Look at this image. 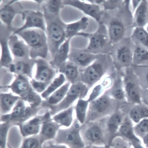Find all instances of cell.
<instances>
[{
    "instance_id": "obj_1",
    "label": "cell",
    "mask_w": 148,
    "mask_h": 148,
    "mask_svg": "<svg viewBox=\"0 0 148 148\" xmlns=\"http://www.w3.org/2000/svg\"><path fill=\"white\" fill-rule=\"evenodd\" d=\"M129 2V1H125L121 7L103 12L100 22L107 27L112 45L124 38L130 37L134 29L133 15Z\"/></svg>"
},
{
    "instance_id": "obj_2",
    "label": "cell",
    "mask_w": 148,
    "mask_h": 148,
    "mask_svg": "<svg viewBox=\"0 0 148 148\" xmlns=\"http://www.w3.org/2000/svg\"><path fill=\"white\" fill-rule=\"evenodd\" d=\"M15 34L28 46L31 59L36 60L41 58L47 60L49 51L45 32L40 29L32 28L25 29Z\"/></svg>"
},
{
    "instance_id": "obj_3",
    "label": "cell",
    "mask_w": 148,
    "mask_h": 148,
    "mask_svg": "<svg viewBox=\"0 0 148 148\" xmlns=\"http://www.w3.org/2000/svg\"><path fill=\"white\" fill-rule=\"evenodd\" d=\"M44 15L46 24V33L49 51L51 55L50 61L54 56L59 48L66 39V24L62 20L60 14Z\"/></svg>"
},
{
    "instance_id": "obj_4",
    "label": "cell",
    "mask_w": 148,
    "mask_h": 148,
    "mask_svg": "<svg viewBox=\"0 0 148 148\" xmlns=\"http://www.w3.org/2000/svg\"><path fill=\"white\" fill-rule=\"evenodd\" d=\"M113 66L111 58L109 54H101L90 65L81 69V81L88 88L98 83L103 77L108 69Z\"/></svg>"
},
{
    "instance_id": "obj_5",
    "label": "cell",
    "mask_w": 148,
    "mask_h": 148,
    "mask_svg": "<svg viewBox=\"0 0 148 148\" xmlns=\"http://www.w3.org/2000/svg\"><path fill=\"white\" fill-rule=\"evenodd\" d=\"M136 47L130 37L124 38L112 44L109 54L114 67L121 70L131 66Z\"/></svg>"
},
{
    "instance_id": "obj_6",
    "label": "cell",
    "mask_w": 148,
    "mask_h": 148,
    "mask_svg": "<svg viewBox=\"0 0 148 148\" xmlns=\"http://www.w3.org/2000/svg\"><path fill=\"white\" fill-rule=\"evenodd\" d=\"M87 38L88 45L85 49L88 52L95 54H109L112 46L107 29L106 26L100 22L97 30L92 33L81 32L77 36Z\"/></svg>"
},
{
    "instance_id": "obj_7",
    "label": "cell",
    "mask_w": 148,
    "mask_h": 148,
    "mask_svg": "<svg viewBox=\"0 0 148 148\" xmlns=\"http://www.w3.org/2000/svg\"><path fill=\"white\" fill-rule=\"evenodd\" d=\"M118 101L112 99L108 95L103 94L90 102L85 123L97 121L106 117L115 111Z\"/></svg>"
},
{
    "instance_id": "obj_8",
    "label": "cell",
    "mask_w": 148,
    "mask_h": 148,
    "mask_svg": "<svg viewBox=\"0 0 148 148\" xmlns=\"http://www.w3.org/2000/svg\"><path fill=\"white\" fill-rule=\"evenodd\" d=\"M42 108L41 106L32 108L27 106L26 103L22 99L19 100L9 114L1 115V121L8 122L12 126H19L31 118L38 114Z\"/></svg>"
},
{
    "instance_id": "obj_9",
    "label": "cell",
    "mask_w": 148,
    "mask_h": 148,
    "mask_svg": "<svg viewBox=\"0 0 148 148\" xmlns=\"http://www.w3.org/2000/svg\"><path fill=\"white\" fill-rule=\"evenodd\" d=\"M81 125L76 119L68 128L59 129L55 139L56 144H65L69 148H84L86 145L80 134Z\"/></svg>"
},
{
    "instance_id": "obj_10",
    "label": "cell",
    "mask_w": 148,
    "mask_h": 148,
    "mask_svg": "<svg viewBox=\"0 0 148 148\" xmlns=\"http://www.w3.org/2000/svg\"><path fill=\"white\" fill-rule=\"evenodd\" d=\"M88 88L81 81L71 84L66 96L57 105L51 107L49 112L51 116L72 106L73 103L80 99H84Z\"/></svg>"
},
{
    "instance_id": "obj_11",
    "label": "cell",
    "mask_w": 148,
    "mask_h": 148,
    "mask_svg": "<svg viewBox=\"0 0 148 148\" xmlns=\"http://www.w3.org/2000/svg\"><path fill=\"white\" fill-rule=\"evenodd\" d=\"M123 83L127 102L132 104L142 103L141 88L132 66L124 69Z\"/></svg>"
},
{
    "instance_id": "obj_12",
    "label": "cell",
    "mask_w": 148,
    "mask_h": 148,
    "mask_svg": "<svg viewBox=\"0 0 148 148\" xmlns=\"http://www.w3.org/2000/svg\"><path fill=\"white\" fill-rule=\"evenodd\" d=\"M80 134L86 146H106L100 121L81 125Z\"/></svg>"
},
{
    "instance_id": "obj_13",
    "label": "cell",
    "mask_w": 148,
    "mask_h": 148,
    "mask_svg": "<svg viewBox=\"0 0 148 148\" xmlns=\"http://www.w3.org/2000/svg\"><path fill=\"white\" fill-rule=\"evenodd\" d=\"M126 115L116 110L108 117L101 120L105 135L106 146L109 147L123 123Z\"/></svg>"
},
{
    "instance_id": "obj_14",
    "label": "cell",
    "mask_w": 148,
    "mask_h": 148,
    "mask_svg": "<svg viewBox=\"0 0 148 148\" xmlns=\"http://www.w3.org/2000/svg\"><path fill=\"white\" fill-rule=\"evenodd\" d=\"M22 20L24 22L21 27L14 29L13 34L29 28H37L46 32V24L43 13L38 10H24L21 14Z\"/></svg>"
},
{
    "instance_id": "obj_15",
    "label": "cell",
    "mask_w": 148,
    "mask_h": 148,
    "mask_svg": "<svg viewBox=\"0 0 148 148\" xmlns=\"http://www.w3.org/2000/svg\"><path fill=\"white\" fill-rule=\"evenodd\" d=\"M19 1H3L1 5V22L12 30V24L14 19L18 14L24 10Z\"/></svg>"
},
{
    "instance_id": "obj_16",
    "label": "cell",
    "mask_w": 148,
    "mask_h": 148,
    "mask_svg": "<svg viewBox=\"0 0 148 148\" xmlns=\"http://www.w3.org/2000/svg\"><path fill=\"white\" fill-rule=\"evenodd\" d=\"M64 6H69L76 8L86 15L94 19L98 23L101 21L104 11L99 5L81 0L63 1Z\"/></svg>"
},
{
    "instance_id": "obj_17",
    "label": "cell",
    "mask_w": 148,
    "mask_h": 148,
    "mask_svg": "<svg viewBox=\"0 0 148 148\" xmlns=\"http://www.w3.org/2000/svg\"><path fill=\"white\" fill-rule=\"evenodd\" d=\"M36 69L33 79L36 81L49 85L56 77L58 71L47 60L41 58L36 60Z\"/></svg>"
},
{
    "instance_id": "obj_18",
    "label": "cell",
    "mask_w": 148,
    "mask_h": 148,
    "mask_svg": "<svg viewBox=\"0 0 148 148\" xmlns=\"http://www.w3.org/2000/svg\"><path fill=\"white\" fill-rule=\"evenodd\" d=\"M100 54H95L84 49L70 48L68 60L83 69L91 64Z\"/></svg>"
},
{
    "instance_id": "obj_19",
    "label": "cell",
    "mask_w": 148,
    "mask_h": 148,
    "mask_svg": "<svg viewBox=\"0 0 148 148\" xmlns=\"http://www.w3.org/2000/svg\"><path fill=\"white\" fill-rule=\"evenodd\" d=\"M1 23V44L2 50L1 68L9 69L13 63V58L8 46V40L13 32L3 23Z\"/></svg>"
},
{
    "instance_id": "obj_20",
    "label": "cell",
    "mask_w": 148,
    "mask_h": 148,
    "mask_svg": "<svg viewBox=\"0 0 148 148\" xmlns=\"http://www.w3.org/2000/svg\"><path fill=\"white\" fill-rule=\"evenodd\" d=\"M36 64V60L31 58L21 60L13 59V62L9 69L15 75L25 76L29 79L33 78L34 68Z\"/></svg>"
},
{
    "instance_id": "obj_21",
    "label": "cell",
    "mask_w": 148,
    "mask_h": 148,
    "mask_svg": "<svg viewBox=\"0 0 148 148\" xmlns=\"http://www.w3.org/2000/svg\"><path fill=\"white\" fill-rule=\"evenodd\" d=\"M18 36L13 33L10 36L8 45L13 59L21 60L31 58L29 48L25 42Z\"/></svg>"
},
{
    "instance_id": "obj_22",
    "label": "cell",
    "mask_w": 148,
    "mask_h": 148,
    "mask_svg": "<svg viewBox=\"0 0 148 148\" xmlns=\"http://www.w3.org/2000/svg\"><path fill=\"white\" fill-rule=\"evenodd\" d=\"M51 117V116L48 111L44 114L36 116L32 119L20 125L19 126L21 134L26 137L37 134L40 125Z\"/></svg>"
},
{
    "instance_id": "obj_23",
    "label": "cell",
    "mask_w": 148,
    "mask_h": 148,
    "mask_svg": "<svg viewBox=\"0 0 148 148\" xmlns=\"http://www.w3.org/2000/svg\"><path fill=\"white\" fill-rule=\"evenodd\" d=\"M27 77L22 75H15L11 84L8 87V90L13 94L22 98L33 89Z\"/></svg>"
},
{
    "instance_id": "obj_24",
    "label": "cell",
    "mask_w": 148,
    "mask_h": 148,
    "mask_svg": "<svg viewBox=\"0 0 148 148\" xmlns=\"http://www.w3.org/2000/svg\"><path fill=\"white\" fill-rule=\"evenodd\" d=\"M126 113L133 122L137 124L142 120L148 118V106L142 103L141 104H132L127 102Z\"/></svg>"
},
{
    "instance_id": "obj_25",
    "label": "cell",
    "mask_w": 148,
    "mask_h": 148,
    "mask_svg": "<svg viewBox=\"0 0 148 148\" xmlns=\"http://www.w3.org/2000/svg\"><path fill=\"white\" fill-rule=\"evenodd\" d=\"M134 127L133 122L128 116L126 115L115 138L116 137H120L131 144L136 142L142 141L141 139L135 134Z\"/></svg>"
},
{
    "instance_id": "obj_26",
    "label": "cell",
    "mask_w": 148,
    "mask_h": 148,
    "mask_svg": "<svg viewBox=\"0 0 148 148\" xmlns=\"http://www.w3.org/2000/svg\"><path fill=\"white\" fill-rule=\"evenodd\" d=\"M71 39L69 38L66 40L59 48L53 58L49 62L50 65L58 71L61 66L68 60Z\"/></svg>"
},
{
    "instance_id": "obj_27",
    "label": "cell",
    "mask_w": 148,
    "mask_h": 148,
    "mask_svg": "<svg viewBox=\"0 0 148 148\" xmlns=\"http://www.w3.org/2000/svg\"><path fill=\"white\" fill-rule=\"evenodd\" d=\"M71 84L70 82H66L47 99L43 100L40 106L49 110L51 107L58 104L66 96Z\"/></svg>"
},
{
    "instance_id": "obj_28",
    "label": "cell",
    "mask_w": 148,
    "mask_h": 148,
    "mask_svg": "<svg viewBox=\"0 0 148 148\" xmlns=\"http://www.w3.org/2000/svg\"><path fill=\"white\" fill-rule=\"evenodd\" d=\"M133 27H145L148 22V2L142 0L133 13Z\"/></svg>"
},
{
    "instance_id": "obj_29",
    "label": "cell",
    "mask_w": 148,
    "mask_h": 148,
    "mask_svg": "<svg viewBox=\"0 0 148 148\" xmlns=\"http://www.w3.org/2000/svg\"><path fill=\"white\" fill-rule=\"evenodd\" d=\"M1 115L10 113L17 101L22 99L20 97L13 94L11 92L1 93Z\"/></svg>"
},
{
    "instance_id": "obj_30",
    "label": "cell",
    "mask_w": 148,
    "mask_h": 148,
    "mask_svg": "<svg viewBox=\"0 0 148 148\" xmlns=\"http://www.w3.org/2000/svg\"><path fill=\"white\" fill-rule=\"evenodd\" d=\"M89 25V19L83 17L79 20L66 24V39H72L80 32L85 30Z\"/></svg>"
},
{
    "instance_id": "obj_31",
    "label": "cell",
    "mask_w": 148,
    "mask_h": 148,
    "mask_svg": "<svg viewBox=\"0 0 148 148\" xmlns=\"http://www.w3.org/2000/svg\"><path fill=\"white\" fill-rule=\"evenodd\" d=\"M61 127L53 121L51 117L42 124L40 136L44 141L54 138L57 131Z\"/></svg>"
},
{
    "instance_id": "obj_32",
    "label": "cell",
    "mask_w": 148,
    "mask_h": 148,
    "mask_svg": "<svg viewBox=\"0 0 148 148\" xmlns=\"http://www.w3.org/2000/svg\"><path fill=\"white\" fill-rule=\"evenodd\" d=\"M58 72L63 74L67 81L71 84L77 82L79 75V68L68 60L59 69Z\"/></svg>"
},
{
    "instance_id": "obj_33",
    "label": "cell",
    "mask_w": 148,
    "mask_h": 148,
    "mask_svg": "<svg viewBox=\"0 0 148 148\" xmlns=\"http://www.w3.org/2000/svg\"><path fill=\"white\" fill-rule=\"evenodd\" d=\"M74 108L72 106L53 116V121L61 126L69 127L72 124Z\"/></svg>"
},
{
    "instance_id": "obj_34",
    "label": "cell",
    "mask_w": 148,
    "mask_h": 148,
    "mask_svg": "<svg viewBox=\"0 0 148 148\" xmlns=\"http://www.w3.org/2000/svg\"><path fill=\"white\" fill-rule=\"evenodd\" d=\"M130 37L136 46L148 51V33L144 27L134 28Z\"/></svg>"
},
{
    "instance_id": "obj_35",
    "label": "cell",
    "mask_w": 148,
    "mask_h": 148,
    "mask_svg": "<svg viewBox=\"0 0 148 148\" xmlns=\"http://www.w3.org/2000/svg\"><path fill=\"white\" fill-rule=\"evenodd\" d=\"M39 8L44 14L57 15L64 6L63 1H42Z\"/></svg>"
},
{
    "instance_id": "obj_36",
    "label": "cell",
    "mask_w": 148,
    "mask_h": 148,
    "mask_svg": "<svg viewBox=\"0 0 148 148\" xmlns=\"http://www.w3.org/2000/svg\"><path fill=\"white\" fill-rule=\"evenodd\" d=\"M113 83V81L110 77H106L101 82L98 84L97 83L93 86L86 99L89 102L94 101L101 95L105 90L111 87Z\"/></svg>"
},
{
    "instance_id": "obj_37",
    "label": "cell",
    "mask_w": 148,
    "mask_h": 148,
    "mask_svg": "<svg viewBox=\"0 0 148 148\" xmlns=\"http://www.w3.org/2000/svg\"><path fill=\"white\" fill-rule=\"evenodd\" d=\"M141 89H148V66L132 65Z\"/></svg>"
},
{
    "instance_id": "obj_38",
    "label": "cell",
    "mask_w": 148,
    "mask_h": 148,
    "mask_svg": "<svg viewBox=\"0 0 148 148\" xmlns=\"http://www.w3.org/2000/svg\"><path fill=\"white\" fill-rule=\"evenodd\" d=\"M118 77L113 83L110 90L112 98L118 101L127 102L125 92L123 79Z\"/></svg>"
},
{
    "instance_id": "obj_39",
    "label": "cell",
    "mask_w": 148,
    "mask_h": 148,
    "mask_svg": "<svg viewBox=\"0 0 148 148\" xmlns=\"http://www.w3.org/2000/svg\"><path fill=\"white\" fill-rule=\"evenodd\" d=\"M67 81L62 73H60L49 84L46 90L40 95L42 99H46L52 94L63 86Z\"/></svg>"
},
{
    "instance_id": "obj_40",
    "label": "cell",
    "mask_w": 148,
    "mask_h": 148,
    "mask_svg": "<svg viewBox=\"0 0 148 148\" xmlns=\"http://www.w3.org/2000/svg\"><path fill=\"white\" fill-rule=\"evenodd\" d=\"M89 103L86 99H80L77 101L74 108L77 119L81 125L84 124L86 121Z\"/></svg>"
},
{
    "instance_id": "obj_41",
    "label": "cell",
    "mask_w": 148,
    "mask_h": 148,
    "mask_svg": "<svg viewBox=\"0 0 148 148\" xmlns=\"http://www.w3.org/2000/svg\"><path fill=\"white\" fill-rule=\"evenodd\" d=\"M132 65L148 66V51L136 46L133 56Z\"/></svg>"
},
{
    "instance_id": "obj_42",
    "label": "cell",
    "mask_w": 148,
    "mask_h": 148,
    "mask_svg": "<svg viewBox=\"0 0 148 148\" xmlns=\"http://www.w3.org/2000/svg\"><path fill=\"white\" fill-rule=\"evenodd\" d=\"M1 93L10 92L8 87L13 82L15 78V75L9 69L1 68Z\"/></svg>"
},
{
    "instance_id": "obj_43",
    "label": "cell",
    "mask_w": 148,
    "mask_h": 148,
    "mask_svg": "<svg viewBox=\"0 0 148 148\" xmlns=\"http://www.w3.org/2000/svg\"><path fill=\"white\" fill-rule=\"evenodd\" d=\"M22 99L27 103L28 106L34 108L40 107L43 100L41 95L33 90Z\"/></svg>"
},
{
    "instance_id": "obj_44",
    "label": "cell",
    "mask_w": 148,
    "mask_h": 148,
    "mask_svg": "<svg viewBox=\"0 0 148 148\" xmlns=\"http://www.w3.org/2000/svg\"><path fill=\"white\" fill-rule=\"evenodd\" d=\"M44 142L40 135L34 136L24 139L21 148H42Z\"/></svg>"
},
{
    "instance_id": "obj_45",
    "label": "cell",
    "mask_w": 148,
    "mask_h": 148,
    "mask_svg": "<svg viewBox=\"0 0 148 148\" xmlns=\"http://www.w3.org/2000/svg\"><path fill=\"white\" fill-rule=\"evenodd\" d=\"M134 130L136 136L141 139L148 134V118L140 121L134 126Z\"/></svg>"
},
{
    "instance_id": "obj_46",
    "label": "cell",
    "mask_w": 148,
    "mask_h": 148,
    "mask_svg": "<svg viewBox=\"0 0 148 148\" xmlns=\"http://www.w3.org/2000/svg\"><path fill=\"white\" fill-rule=\"evenodd\" d=\"M125 1L104 0L101 6L104 11L115 10L122 7Z\"/></svg>"
},
{
    "instance_id": "obj_47",
    "label": "cell",
    "mask_w": 148,
    "mask_h": 148,
    "mask_svg": "<svg viewBox=\"0 0 148 148\" xmlns=\"http://www.w3.org/2000/svg\"><path fill=\"white\" fill-rule=\"evenodd\" d=\"M109 148H133L131 144L120 137H116L112 141Z\"/></svg>"
},
{
    "instance_id": "obj_48",
    "label": "cell",
    "mask_w": 148,
    "mask_h": 148,
    "mask_svg": "<svg viewBox=\"0 0 148 148\" xmlns=\"http://www.w3.org/2000/svg\"><path fill=\"white\" fill-rule=\"evenodd\" d=\"M12 126L8 122L4 123L1 124L0 135L1 148H5L6 144L7 132L9 128Z\"/></svg>"
},
{
    "instance_id": "obj_49",
    "label": "cell",
    "mask_w": 148,
    "mask_h": 148,
    "mask_svg": "<svg viewBox=\"0 0 148 148\" xmlns=\"http://www.w3.org/2000/svg\"><path fill=\"white\" fill-rule=\"evenodd\" d=\"M32 88L38 94H41L45 91L49 85L38 82L34 79H29Z\"/></svg>"
},
{
    "instance_id": "obj_50",
    "label": "cell",
    "mask_w": 148,
    "mask_h": 148,
    "mask_svg": "<svg viewBox=\"0 0 148 148\" xmlns=\"http://www.w3.org/2000/svg\"><path fill=\"white\" fill-rule=\"evenodd\" d=\"M42 148H68L64 145L60 144H54L51 142H48L44 144Z\"/></svg>"
},
{
    "instance_id": "obj_51",
    "label": "cell",
    "mask_w": 148,
    "mask_h": 148,
    "mask_svg": "<svg viewBox=\"0 0 148 148\" xmlns=\"http://www.w3.org/2000/svg\"><path fill=\"white\" fill-rule=\"evenodd\" d=\"M141 97L142 103L148 106V89H141Z\"/></svg>"
},
{
    "instance_id": "obj_52",
    "label": "cell",
    "mask_w": 148,
    "mask_h": 148,
    "mask_svg": "<svg viewBox=\"0 0 148 148\" xmlns=\"http://www.w3.org/2000/svg\"><path fill=\"white\" fill-rule=\"evenodd\" d=\"M141 139L144 146L146 148H148V134L145 135Z\"/></svg>"
},
{
    "instance_id": "obj_53",
    "label": "cell",
    "mask_w": 148,
    "mask_h": 148,
    "mask_svg": "<svg viewBox=\"0 0 148 148\" xmlns=\"http://www.w3.org/2000/svg\"><path fill=\"white\" fill-rule=\"evenodd\" d=\"M92 148H109L108 147L106 146H92Z\"/></svg>"
},
{
    "instance_id": "obj_54",
    "label": "cell",
    "mask_w": 148,
    "mask_h": 148,
    "mask_svg": "<svg viewBox=\"0 0 148 148\" xmlns=\"http://www.w3.org/2000/svg\"><path fill=\"white\" fill-rule=\"evenodd\" d=\"M145 27H146V28H145V29H146V30L148 33V22L147 25H146Z\"/></svg>"
},
{
    "instance_id": "obj_55",
    "label": "cell",
    "mask_w": 148,
    "mask_h": 148,
    "mask_svg": "<svg viewBox=\"0 0 148 148\" xmlns=\"http://www.w3.org/2000/svg\"><path fill=\"white\" fill-rule=\"evenodd\" d=\"M92 146L90 145H88L86 146L84 148H92Z\"/></svg>"
},
{
    "instance_id": "obj_56",
    "label": "cell",
    "mask_w": 148,
    "mask_h": 148,
    "mask_svg": "<svg viewBox=\"0 0 148 148\" xmlns=\"http://www.w3.org/2000/svg\"></svg>"
},
{
    "instance_id": "obj_57",
    "label": "cell",
    "mask_w": 148,
    "mask_h": 148,
    "mask_svg": "<svg viewBox=\"0 0 148 148\" xmlns=\"http://www.w3.org/2000/svg\"></svg>"
},
{
    "instance_id": "obj_58",
    "label": "cell",
    "mask_w": 148,
    "mask_h": 148,
    "mask_svg": "<svg viewBox=\"0 0 148 148\" xmlns=\"http://www.w3.org/2000/svg\"></svg>"
}]
</instances>
